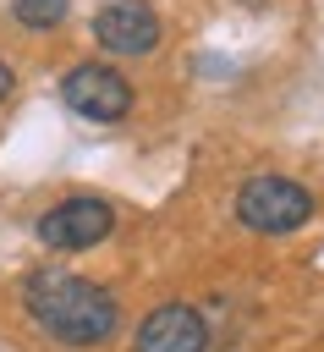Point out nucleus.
<instances>
[{
  "mask_svg": "<svg viewBox=\"0 0 324 352\" xmlns=\"http://www.w3.org/2000/svg\"><path fill=\"white\" fill-rule=\"evenodd\" d=\"M22 302H27L33 324L44 336L66 341V346H99L121 324V302L104 286L66 275V270H33L27 286H22Z\"/></svg>",
  "mask_w": 324,
  "mask_h": 352,
  "instance_id": "1",
  "label": "nucleus"
},
{
  "mask_svg": "<svg viewBox=\"0 0 324 352\" xmlns=\"http://www.w3.org/2000/svg\"><path fill=\"white\" fill-rule=\"evenodd\" d=\"M308 214H313V192L291 176H253L236 192V220L247 231H264V236H286Z\"/></svg>",
  "mask_w": 324,
  "mask_h": 352,
  "instance_id": "2",
  "label": "nucleus"
},
{
  "mask_svg": "<svg viewBox=\"0 0 324 352\" xmlns=\"http://www.w3.org/2000/svg\"><path fill=\"white\" fill-rule=\"evenodd\" d=\"M60 99H66L71 116L104 126V121H121L132 110V82L115 66H104V60H82V66H71L60 77Z\"/></svg>",
  "mask_w": 324,
  "mask_h": 352,
  "instance_id": "3",
  "label": "nucleus"
},
{
  "mask_svg": "<svg viewBox=\"0 0 324 352\" xmlns=\"http://www.w3.org/2000/svg\"><path fill=\"white\" fill-rule=\"evenodd\" d=\"M110 231H115V209L104 198H66L38 214V242L55 253H82V248L104 242Z\"/></svg>",
  "mask_w": 324,
  "mask_h": 352,
  "instance_id": "4",
  "label": "nucleus"
},
{
  "mask_svg": "<svg viewBox=\"0 0 324 352\" xmlns=\"http://www.w3.org/2000/svg\"><path fill=\"white\" fill-rule=\"evenodd\" d=\"M132 352H209V324H203V314L187 308V302H159V308L137 324Z\"/></svg>",
  "mask_w": 324,
  "mask_h": 352,
  "instance_id": "5",
  "label": "nucleus"
},
{
  "mask_svg": "<svg viewBox=\"0 0 324 352\" xmlns=\"http://www.w3.org/2000/svg\"><path fill=\"white\" fill-rule=\"evenodd\" d=\"M93 38L110 55H148L159 44V16L143 0H115V6H104L93 16Z\"/></svg>",
  "mask_w": 324,
  "mask_h": 352,
  "instance_id": "6",
  "label": "nucleus"
},
{
  "mask_svg": "<svg viewBox=\"0 0 324 352\" xmlns=\"http://www.w3.org/2000/svg\"><path fill=\"white\" fill-rule=\"evenodd\" d=\"M66 6L71 0H11V11H16V22L22 28H55V22H66Z\"/></svg>",
  "mask_w": 324,
  "mask_h": 352,
  "instance_id": "7",
  "label": "nucleus"
},
{
  "mask_svg": "<svg viewBox=\"0 0 324 352\" xmlns=\"http://www.w3.org/2000/svg\"><path fill=\"white\" fill-rule=\"evenodd\" d=\"M11 88H16V77H11V66H5V60H0V104H5V99H11Z\"/></svg>",
  "mask_w": 324,
  "mask_h": 352,
  "instance_id": "8",
  "label": "nucleus"
}]
</instances>
